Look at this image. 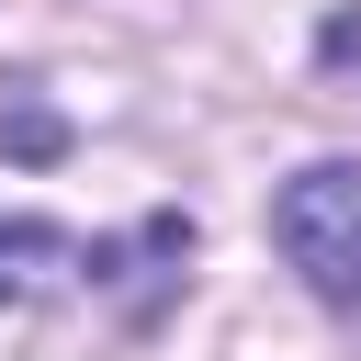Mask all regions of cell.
Masks as SVG:
<instances>
[{
    "mask_svg": "<svg viewBox=\"0 0 361 361\" xmlns=\"http://www.w3.org/2000/svg\"><path fill=\"white\" fill-rule=\"evenodd\" d=\"M271 237L327 316H361V158H316L271 192Z\"/></svg>",
    "mask_w": 361,
    "mask_h": 361,
    "instance_id": "1",
    "label": "cell"
},
{
    "mask_svg": "<svg viewBox=\"0 0 361 361\" xmlns=\"http://www.w3.org/2000/svg\"><path fill=\"white\" fill-rule=\"evenodd\" d=\"M56 271H90V248H79L68 226H45V214H0V305L45 293Z\"/></svg>",
    "mask_w": 361,
    "mask_h": 361,
    "instance_id": "2",
    "label": "cell"
},
{
    "mask_svg": "<svg viewBox=\"0 0 361 361\" xmlns=\"http://www.w3.org/2000/svg\"><path fill=\"white\" fill-rule=\"evenodd\" d=\"M0 158H23V169H56V158H68V124H56V102H34V90H0Z\"/></svg>",
    "mask_w": 361,
    "mask_h": 361,
    "instance_id": "3",
    "label": "cell"
}]
</instances>
